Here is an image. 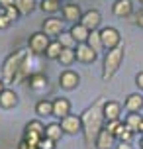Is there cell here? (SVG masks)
Segmentation results:
<instances>
[{"label":"cell","mask_w":143,"mask_h":149,"mask_svg":"<svg viewBox=\"0 0 143 149\" xmlns=\"http://www.w3.org/2000/svg\"><path fill=\"white\" fill-rule=\"evenodd\" d=\"M104 96H98L94 104H90L81 114L83 120V137L86 149H96V137L104 127Z\"/></svg>","instance_id":"obj_1"},{"label":"cell","mask_w":143,"mask_h":149,"mask_svg":"<svg viewBox=\"0 0 143 149\" xmlns=\"http://www.w3.org/2000/svg\"><path fill=\"white\" fill-rule=\"evenodd\" d=\"M124 55H126L124 43L118 45V47L112 49V51H106L104 67H102V79H104V81H110L114 74L118 73V69H120L121 63H124Z\"/></svg>","instance_id":"obj_2"},{"label":"cell","mask_w":143,"mask_h":149,"mask_svg":"<svg viewBox=\"0 0 143 149\" xmlns=\"http://www.w3.org/2000/svg\"><path fill=\"white\" fill-rule=\"evenodd\" d=\"M24 55H26V51H24V49H18V51L10 53V55L6 57L4 65H2V81L6 82V84L14 82L16 74H18V69H20V65H22Z\"/></svg>","instance_id":"obj_3"},{"label":"cell","mask_w":143,"mask_h":149,"mask_svg":"<svg viewBox=\"0 0 143 149\" xmlns=\"http://www.w3.org/2000/svg\"><path fill=\"white\" fill-rule=\"evenodd\" d=\"M45 137V126L39 122V120H31L26 124V130H24V141L28 143L31 149H37L39 141Z\"/></svg>","instance_id":"obj_4"},{"label":"cell","mask_w":143,"mask_h":149,"mask_svg":"<svg viewBox=\"0 0 143 149\" xmlns=\"http://www.w3.org/2000/svg\"><path fill=\"white\" fill-rule=\"evenodd\" d=\"M51 43V37L45 36L43 31H35V33H31L30 39H28V47H30V51L33 55H43L47 51V45Z\"/></svg>","instance_id":"obj_5"},{"label":"cell","mask_w":143,"mask_h":149,"mask_svg":"<svg viewBox=\"0 0 143 149\" xmlns=\"http://www.w3.org/2000/svg\"><path fill=\"white\" fill-rule=\"evenodd\" d=\"M100 37H102V45H104L106 51H112V49H116L118 45H121L120 31L116 30V28H112V26L102 28V30H100Z\"/></svg>","instance_id":"obj_6"},{"label":"cell","mask_w":143,"mask_h":149,"mask_svg":"<svg viewBox=\"0 0 143 149\" xmlns=\"http://www.w3.org/2000/svg\"><path fill=\"white\" fill-rule=\"evenodd\" d=\"M61 127H63V132L67 135H76V134H83V120L81 116H73V114H69L65 118H61Z\"/></svg>","instance_id":"obj_7"},{"label":"cell","mask_w":143,"mask_h":149,"mask_svg":"<svg viewBox=\"0 0 143 149\" xmlns=\"http://www.w3.org/2000/svg\"><path fill=\"white\" fill-rule=\"evenodd\" d=\"M31 55H33L31 51H26V55H24V59H22V65H20V69H18V74H16V79H14V82H18V84H26L28 79L33 74V73H31Z\"/></svg>","instance_id":"obj_8"},{"label":"cell","mask_w":143,"mask_h":149,"mask_svg":"<svg viewBox=\"0 0 143 149\" xmlns=\"http://www.w3.org/2000/svg\"><path fill=\"white\" fill-rule=\"evenodd\" d=\"M61 12H63V20L69 24H78L81 18H83L84 12H81V6L75 4V2H67L61 6Z\"/></svg>","instance_id":"obj_9"},{"label":"cell","mask_w":143,"mask_h":149,"mask_svg":"<svg viewBox=\"0 0 143 149\" xmlns=\"http://www.w3.org/2000/svg\"><path fill=\"white\" fill-rule=\"evenodd\" d=\"M78 84H81V74L75 73V71L67 69V71H63V73L59 74V86H61V88L75 90Z\"/></svg>","instance_id":"obj_10"},{"label":"cell","mask_w":143,"mask_h":149,"mask_svg":"<svg viewBox=\"0 0 143 149\" xmlns=\"http://www.w3.org/2000/svg\"><path fill=\"white\" fill-rule=\"evenodd\" d=\"M63 22H65V20H59V18H47V20H43V24H41V31L49 37H59L61 33L65 31L63 30Z\"/></svg>","instance_id":"obj_11"},{"label":"cell","mask_w":143,"mask_h":149,"mask_svg":"<svg viewBox=\"0 0 143 149\" xmlns=\"http://www.w3.org/2000/svg\"><path fill=\"white\" fill-rule=\"evenodd\" d=\"M81 24H83L84 28L88 31H94L100 28V24H102V14L98 12V10H86L81 18Z\"/></svg>","instance_id":"obj_12"},{"label":"cell","mask_w":143,"mask_h":149,"mask_svg":"<svg viewBox=\"0 0 143 149\" xmlns=\"http://www.w3.org/2000/svg\"><path fill=\"white\" fill-rule=\"evenodd\" d=\"M76 51V61H81V63H84V65H88V63H94L98 57V53L92 49L88 43H78L75 47Z\"/></svg>","instance_id":"obj_13"},{"label":"cell","mask_w":143,"mask_h":149,"mask_svg":"<svg viewBox=\"0 0 143 149\" xmlns=\"http://www.w3.org/2000/svg\"><path fill=\"white\" fill-rule=\"evenodd\" d=\"M124 108H126L129 114L141 112V108H143V94L141 92H131V94H128L126 102H124Z\"/></svg>","instance_id":"obj_14"},{"label":"cell","mask_w":143,"mask_h":149,"mask_svg":"<svg viewBox=\"0 0 143 149\" xmlns=\"http://www.w3.org/2000/svg\"><path fill=\"white\" fill-rule=\"evenodd\" d=\"M71 114V102H69V98L65 96H59L53 100V116L55 118H65V116H69Z\"/></svg>","instance_id":"obj_15"},{"label":"cell","mask_w":143,"mask_h":149,"mask_svg":"<svg viewBox=\"0 0 143 149\" xmlns=\"http://www.w3.org/2000/svg\"><path fill=\"white\" fill-rule=\"evenodd\" d=\"M112 12L118 18H128L133 14V4H131V0H116L112 4Z\"/></svg>","instance_id":"obj_16"},{"label":"cell","mask_w":143,"mask_h":149,"mask_svg":"<svg viewBox=\"0 0 143 149\" xmlns=\"http://www.w3.org/2000/svg\"><path fill=\"white\" fill-rule=\"evenodd\" d=\"M121 116V104L116 100H106L104 102V120L112 122V120H120Z\"/></svg>","instance_id":"obj_17"},{"label":"cell","mask_w":143,"mask_h":149,"mask_svg":"<svg viewBox=\"0 0 143 149\" xmlns=\"http://www.w3.org/2000/svg\"><path fill=\"white\" fill-rule=\"evenodd\" d=\"M47 82H49V81H47V77L43 73H33L30 79H28L26 84H28L33 92H43V90L47 88Z\"/></svg>","instance_id":"obj_18"},{"label":"cell","mask_w":143,"mask_h":149,"mask_svg":"<svg viewBox=\"0 0 143 149\" xmlns=\"http://www.w3.org/2000/svg\"><path fill=\"white\" fill-rule=\"evenodd\" d=\"M14 106H18V94H16L12 88H4L0 92V108L10 110V108H14Z\"/></svg>","instance_id":"obj_19"},{"label":"cell","mask_w":143,"mask_h":149,"mask_svg":"<svg viewBox=\"0 0 143 149\" xmlns=\"http://www.w3.org/2000/svg\"><path fill=\"white\" fill-rule=\"evenodd\" d=\"M114 145H116V137L106 127H102V132L96 137V149H112Z\"/></svg>","instance_id":"obj_20"},{"label":"cell","mask_w":143,"mask_h":149,"mask_svg":"<svg viewBox=\"0 0 143 149\" xmlns=\"http://www.w3.org/2000/svg\"><path fill=\"white\" fill-rule=\"evenodd\" d=\"M69 31H71L73 39L76 41V45H78V43H86V41H88V36H90V31L86 30L81 22H78V24H73Z\"/></svg>","instance_id":"obj_21"},{"label":"cell","mask_w":143,"mask_h":149,"mask_svg":"<svg viewBox=\"0 0 143 149\" xmlns=\"http://www.w3.org/2000/svg\"><path fill=\"white\" fill-rule=\"evenodd\" d=\"M63 127H61L59 122H53V124H49V126H45V137H49V139H53V141H59L61 137H63Z\"/></svg>","instance_id":"obj_22"},{"label":"cell","mask_w":143,"mask_h":149,"mask_svg":"<svg viewBox=\"0 0 143 149\" xmlns=\"http://www.w3.org/2000/svg\"><path fill=\"white\" fill-rule=\"evenodd\" d=\"M35 114H37V116H53V100H47V98L37 100Z\"/></svg>","instance_id":"obj_23"},{"label":"cell","mask_w":143,"mask_h":149,"mask_svg":"<svg viewBox=\"0 0 143 149\" xmlns=\"http://www.w3.org/2000/svg\"><path fill=\"white\" fill-rule=\"evenodd\" d=\"M61 63V65H65V67H69V65H73L76 61V51L75 49H71V47H63V51H61L59 59H57Z\"/></svg>","instance_id":"obj_24"},{"label":"cell","mask_w":143,"mask_h":149,"mask_svg":"<svg viewBox=\"0 0 143 149\" xmlns=\"http://www.w3.org/2000/svg\"><path fill=\"white\" fill-rule=\"evenodd\" d=\"M61 51H63V45L57 41V39H51V43L47 45V51H45V57L47 59H59V55H61Z\"/></svg>","instance_id":"obj_25"},{"label":"cell","mask_w":143,"mask_h":149,"mask_svg":"<svg viewBox=\"0 0 143 149\" xmlns=\"http://www.w3.org/2000/svg\"><path fill=\"white\" fill-rule=\"evenodd\" d=\"M124 122H126V126L133 134H137L139 132V126H141V122H143V116H139V114H128V118L124 120Z\"/></svg>","instance_id":"obj_26"},{"label":"cell","mask_w":143,"mask_h":149,"mask_svg":"<svg viewBox=\"0 0 143 149\" xmlns=\"http://www.w3.org/2000/svg\"><path fill=\"white\" fill-rule=\"evenodd\" d=\"M86 43L90 45L94 51H102L104 49V45H102V37H100V30H94V31H90V36H88V41Z\"/></svg>","instance_id":"obj_27"},{"label":"cell","mask_w":143,"mask_h":149,"mask_svg":"<svg viewBox=\"0 0 143 149\" xmlns=\"http://www.w3.org/2000/svg\"><path fill=\"white\" fill-rule=\"evenodd\" d=\"M14 4L20 10V14H31L35 8V0H14Z\"/></svg>","instance_id":"obj_28"},{"label":"cell","mask_w":143,"mask_h":149,"mask_svg":"<svg viewBox=\"0 0 143 149\" xmlns=\"http://www.w3.org/2000/svg\"><path fill=\"white\" fill-rule=\"evenodd\" d=\"M39 8H41L43 12H47V14H55V12H59L61 4H59V2H55V0H41Z\"/></svg>","instance_id":"obj_29"},{"label":"cell","mask_w":143,"mask_h":149,"mask_svg":"<svg viewBox=\"0 0 143 149\" xmlns=\"http://www.w3.org/2000/svg\"><path fill=\"white\" fill-rule=\"evenodd\" d=\"M57 41H59L63 47H71V49H75L76 47V41L73 39V36H71V31H63L59 37H57Z\"/></svg>","instance_id":"obj_30"},{"label":"cell","mask_w":143,"mask_h":149,"mask_svg":"<svg viewBox=\"0 0 143 149\" xmlns=\"http://www.w3.org/2000/svg\"><path fill=\"white\" fill-rule=\"evenodd\" d=\"M116 139L121 141V143H131V139H133V132L126 126V122H124V126H121V130H120V134H118Z\"/></svg>","instance_id":"obj_31"},{"label":"cell","mask_w":143,"mask_h":149,"mask_svg":"<svg viewBox=\"0 0 143 149\" xmlns=\"http://www.w3.org/2000/svg\"><path fill=\"white\" fill-rule=\"evenodd\" d=\"M121 126H124V122H121V120H112V122H106V126H104V127L114 135V137H118V134H120Z\"/></svg>","instance_id":"obj_32"},{"label":"cell","mask_w":143,"mask_h":149,"mask_svg":"<svg viewBox=\"0 0 143 149\" xmlns=\"http://www.w3.org/2000/svg\"><path fill=\"white\" fill-rule=\"evenodd\" d=\"M2 12H4V14H6L8 18L12 20V22H18V20H20V16H22V14H20V10L16 8V4H14V6H8V8H4Z\"/></svg>","instance_id":"obj_33"},{"label":"cell","mask_w":143,"mask_h":149,"mask_svg":"<svg viewBox=\"0 0 143 149\" xmlns=\"http://www.w3.org/2000/svg\"><path fill=\"white\" fill-rule=\"evenodd\" d=\"M55 143L57 141H53V139H49V137H43V139L39 141L37 149H55Z\"/></svg>","instance_id":"obj_34"},{"label":"cell","mask_w":143,"mask_h":149,"mask_svg":"<svg viewBox=\"0 0 143 149\" xmlns=\"http://www.w3.org/2000/svg\"><path fill=\"white\" fill-rule=\"evenodd\" d=\"M10 26H12V20H10L4 12H0V30H8Z\"/></svg>","instance_id":"obj_35"},{"label":"cell","mask_w":143,"mask_h":149,"mask_svg":"<svg viewBox=\"0 0 143 149\" xmlns=\"http://www.w3.org/2000/svg\"><path fill=\"white\" fill-rule=\"evenodd\" d=\"M135 84H137V88H139V90H143V73L135 74Z\"/></svg>","instance_id":"obj_36"},{"label":"cell","mask_w":143,"mask_h":149,"mask_svg":"<svg viewBox=\"0 0 143 149\" xmlns=\"http://www.w3.org/2000/svg\"><path fill=\"white\" fill-rule=\"evenodd\" d=\"M135 26H139V28H143V12H139V14H135Z\"/></svg>","instance_id":"obj_37"},{"label":"cell","mask_w":143,"mask_h":149,"mask_svg":"<svg viewBox=\"0 0 143 149\" xmlns=\"http://www.w3.org/2000/svg\"><path fill=\"white\" fill-rule=\"evenodd\" d=\"M8 6H14V0H0V8H2V10L8 8Z\"/></svg>","instance_id":"obj_38"},{"label":"cell","mask_w":143,"mask_h":149,"mask_svg":"<svg viewBox=\"0 0 143 149\" xmlns=\"http://www.w3.org/2000/svg\"><path fill=\"white\" fill-rule=\"evenodd\" d=\"M116 149H133V145H131V143H118V145H116Z\"/></svg>","instance_id":"obj_39"},{"label":"cell","mask_w":143,"mask_h":149,"mask_svg":"<svg viewBox=\"0 0 143 149\" xmlns=\"http://www.w3.org/2000/svg\"><path fill=\"white\" fill-rule=\"evenodd\" d=\"M18 149H31V147H30V145H28V143H26V141L22 139V141L18 143Z\"/></svg>","instance_id":"obj_40"},{"label":"cell","mask_w":143,"mask_h":149,"mask_svg":"<svg viewBox=\"0 0 143 149\" xmlns=\"http://www.w3.org/2000/svg\"><path fill=\"white\" fill-rule=\"evenodd\" d=\"M4 84H6V82H4V81H2V79H0V92H2V90L6 88V86H4Z\"/></svg>","instance_id":"obj_41"},{"label":"cell","mask_w":143,"mask_h":149,"mask_svg":"<svg viewBox=\"0 0 143 149\" xmlns=\"http://www.w3.org/2000/svg\"><path fill=\"white\" fill-rule=\"evenodd\" d=\"M139 134L143 135V122H141V126H139Z\"/></svg>","instance_id":"obj_42"},{"label":"cell","mask_w":143,"mask_h":149,"mask_svg":"<svg viewBox=\"0 0 143 149\" xmlns=\"http://www.w3.org/2000/svg\"><path fill=\"white\" fill-rule=\"evenodd\" d=\"M139 145H141V149H143V135H141V139H139Z\"/></svg>","instance_id":"obj_43"},{"label":"cell","mask_w":143,"mask_h":149,"mask_svg":"<svg viewBox=\"0 0 143 149\" xmlns=\"http://www.w3.org/2000/svg\"><path fill=\"white\" fill-rule=\"evenodd\" d=\"M67 2H73V0H67Z\"/></svg>","instance_id":"obj_44"},{"label":"cell","mask_w":143,"mask_h":149,"mask_svg":"<svg viewBox=\"0 0 143 149\" xmlns=\"http://www.w3.org/2000/svg\"><path fill=\"white\" fill-rule=\"evenodd\" d=\"M55 2H61V0H55Z\"/></svg>","instance_id":"obj_45"},{"label":"cell","mask_w":143,"mask_h":149,"mask_svg":"<svg viewBox=\"0 0 143 149\" xmlns=\"http://www.w3.org/2000/svg\"><path fill=\"white\" fill-rule=\"evenodd\" d=\"M139 2H141V4H143V0H139Z\"/></svg>","instance_id":"obj_46"}]
</instances>
